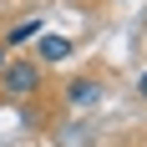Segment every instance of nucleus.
Returning a JSON list of instances; mask_svg holds the SVG:
<instances>
[{"label": "nucleus", "mask_w": 147, "mask_h": 147, "mask_svg": "<svg viewBox=\"0 0 147 147\" xmlns=\"http://www.w3.org/2000/svg\"><path fill=\"white\" fill-rule=\"evenodd\" d=\"M71 51H76V41H71V36H46V30H41V41H36V66L46 71V66L66 61Z\"/></svg>", "instance_id": "obj_2"}, {"label": "nucleus", "mask_w": 147, "mask_h": 147, "mask_svg": "<svg viewBox=\"0 0 147 147\" xmlns=\"http://www.w3.org/2000/svg\"><path fill=\"white\" fill-rule=\"evenodd\" d=\"M5 61H10V51H5V46H0V71H5Z\"/></svg>", "instance_id": "obj_6"}, {"label": "nucleus", "mask_w": 147, "mask_h": 147, "mask_svg": "<svg viewBox=\"0 0 147 147\" xmlns=\"http://www.w3.org/2000/svg\"><path fill=\"white\" fill-rule=\"evenodd\" d=\"M41 30H46L41 15H20V20L0 36V46H5V51H15V46H26V41H41Z\"/></svg>", "instance_id": "obj_3"}, {"label": "nucleus", "mask_w": 147, "mask_h": 147, "mask_svg": "<svg viewBox=\"0 0 147 147\" xmlns=\"http://www.w3.org/2000/svg\"><path fill=\"white\" fill-rule=\"evenodd\" d=\"M102 96H107V86L96 81V76H76L71 86H66V102L71 107H96Z\"/></svg>", "instance_id": "obj_4"}, {"label": "nucleus", "mask_w": 147, "mask_h": 147, "mask_svg": "<svg viewBox=\"0 0 147 147\" xmlns=\"http://www.w3.org/2000/svg\"><path fill=\"white\" fill-rule=\"evenodd\" d=\"M46 86V71L36 66L30 56H20V61H5V71H0V91L10 96V102H30L36 91Z\"/></svg>", "instance_id": "obj_1"}, {"label": "nucleus", "mask_w": 147, "mask_h": 147, "mask_svg": "<svg viewBox=\"0 0 147 147\" xmlns=\"http://www.w3.org/2000/svg\"><path fill=\"white\" fill-rule=\"evenodd\" d=\"M137 91H142V96H147V71H142V76H137Z\"/></svg>", "instance_id": "obj_5"}]
</instances>
